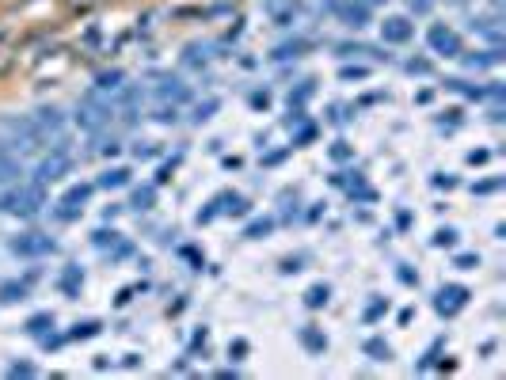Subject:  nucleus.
Segmentation results:
<instances>
[{
  "mask_svg": "<svg viewBox=\"0 0 506 380\" xmlns=\"http://www.w3.org/2000/svg\"><path fill=\"white\" fill-rule=\"evenodd\" d=\"M15 255H46V251H50V240H46V236H39V232H27V236H20V240H15Z\"/></svg>",
  "mask_w": 506,
  "mask_h": 380,
  "instance_id": "obj_3",
  "label": "nucleus"
},
{
  "mask_svg": "<svg viewBox=\"0 0 506 380\" xmlns=\"http://www.w3.org/2000/svg\"><path fill=\"white\" fill-rule=\"evenodd\" d=\"M20 175V160H8V148H0V183Z\"/></svg>",
  "mask_w": 506,
  "mask_h": 380,
  "instance_id": "obj_6",
  "label": "nucleus"
},
{
  "mask_svg": "<svg viewBox=\"0 0 506 380\" xmlns=\"http://www.w3.org/2000/svg\"><path fill=\"white\" fill-rule=\"evenodd\" d=\"M385 39L388 42H407L411 39V23L400 20V15H396V20H385Z\"/></svg>",
  "mask_w": 506,
  "mask_h": 380,
  "instance_id": "obj_5",
  "label": "nucleus"
},
{
  "mask_svg": "<svg viewBox=\"0 0 506 380\" xmlns=\"http://www.w3.org/2000/svg\"><path fill=\"white\" fill-rule=\"evenodd\" d=\"M122 183H126V171H107V175H103V187H122Z\"/></svg>",
  "mask_w": 506,
  "mask_h": 380,
  "instance_id": "obj_8",
  "label": "nucleus"
},
{
  "mask_svg": "<svg viewBox=\"0 0 506 380\" xmlns=\"http://www.w3.org/2000/svg\"><path fill=\"white\" fill-rule=\"evenodd\" d=\"M430 46H434L438 53H457V50H461L457 34H453V31H445V27H434V31H430Z\"/></svg>",
  "mask_w": 506,
  "mask_h": 380,
  "instance_id": "obj_4",
  "label": "nucleus"
},
{
  "mask_svg": "<svg viewBox=\"0 0 506 380\" xmlns=\"http://www.w3.org/2000/svg\"><path fill=\"white\" fill-rule=\"evenodd\" d=\"M69 168V148H65L61 141L53 145V156H46L42 160V168H39V183H46V179H58V175Z\"/></svg>",
  "mask_w": 506,
  "mask_h": 380,
  "instance_id": "obj_2",
  "label": "nucleus"
},
{
  "mask_svg": "<svg viewBox=\"0 0 506 380\" xmlns=\"http://www.w3.org/2000/svg\"><path fill=\"white\" fill-rule=\"evenodd\" d=\"M430 4H434V0H411V8H419V12H426Z\"/></svg>",
  "mask_w": 506,
  "mask_h": 380,
  "instance_id": "obj_10",
  "label": "nucleus"
},
{
  "mask_svg": "<svg viewBox=\"0 0 506 380\" xmlns=\"http://www.w3.org/2000/svg\"><path fill=\"white\" fill-rule=\"evenodd\" d=\"M39 206H42V187H27V190H15V194L0 198V209H8V213H34Z\"/></svg>",
  "mask_w": 506,
  "mask_h": 380,
  "instance_id": "obj_1",
  "label": "nucleus"
},
{
  "mask_svg": "<svg viewBox=\"0 0 506 380\" xmlns=\"http://www.w3.org/2000/svg\"><path fill=\"white\" fill-rule=\"evenodd\" d=\"M320 301H327V289H324V285H316V289L308 293V304H320Z\"/></svg>",
  "mask_w": 506,
  "mask_h": 380,
  "instance_id": "obj_9",
  "label": "nucleus"
},
{
  "mask_svg": "<svg viewBox=\"0 0 506 380\" xmlns=\"http://www.w3.org/2000/svg\"><path fill=\"white\" fill-rule=\"evenodd\" d=\"M160 99H186V88L179 84V80H164V88H160Z\"/></svg>",
  "mask_w": 506,
  "mask_h": 380,
  "instance_id": "obj_7",
  "label": "nucleus"
}]
</instances>
